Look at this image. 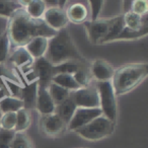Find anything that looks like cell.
<instances>
[{
  "label": "cell",
  "instance_id": "1",
  "mask_svg": "<svg viewBox=\"0 0 148 148\" xmlns=\"http://www.w3.org/2000/svg\"><path fill=\"white\" fill-rule=\"evenodd\" d=\"M6 34L11 45L15 48L25 47L36 37L52 38L56 32L51 29L43 19L32 18L25 11V8L17 10L8 19Z\"/></svg>",
  "mask_w": 148,
  "mask_h": 148
},
{
  "label": "cell",
  "instance_id": "2",
  "mask_svg": "<svg viewBox=\"0 0 148 148\" xmlns=\"http://www.w3.org/2000/svg\"><path fill=\"white\" fill-rule=\"evenodd\" d=\"M45 58L53 66L61 65L66 62L85 61L67 29L57 32L55 36L50 38Z\"/></svg>",
  "mask_w": 148,
  "mask_h": 148
},
{
  "label": "cell",
  "instance_id": "3",
  "mask_svg": "<svg viewBox=\"0 0 148 148\" xmlns=\"http://www.w3.org/2000/svg\"><path fill=\"white\" fill-rule=\"evenodd\" d=\"M147 75V63H129L118 67L111 80L116 95H123L133 90L145 80Z\"/></svg>",
  "mask_w": 148,
  "mask_h": 148
},
{
  "label": "cell",
  "instance_id": "4",
  "mask_svg": "<svg viewBox=\"0 0 148 148\" xmlns=\"http://www.w3.org/2000/svg\"><path fill=\"white\" fill-rule=\"evenodd\" d=\"M115 125L116 122L111 121L105 116H101L92 120L86 126L77 130L75 133L79 137L88 140V141H99L113 134L115 130Z\"/></svg>",
  "mask_w": 148,
  "mask_h": 148
},
{
  "label": "cell",
  "instance_id": "5",
  "mask_svg": "<svg viewBox=\"0 0 148 148\" xmlns=\"http://www.w3.org/2000/svg\"><path fill=\"white\" fill-rule=\"evenodd\" d=\"M97 88L99 97V109L101 110L103 116L116 122L118 117V101L112 82H97Z\"/></svg>",
  "mask_w": 148,
  "mask_h": 148
},
{
  "label": "cell",
  "instance_id": "6",
  "mask_svg": "<svg viewBox=\"0 0 148 148\" xmlns=\"http://www.w3.org/2000/svg\"><path fill=\"white\" fill-rule=\"evenodd\" d=\"M70 97L73 99L77 108L82 109H97L99 108V97L97 85H88L80 87L77 90L70 92Z\"/></svg>",
  "mask_w": 148,
  "mask_h": 148
},
{
  "label": "cell",
  "instance_id": "7",
  "mask_svg": "<svg viewBox=\"0 0 148 148\" xmlns=\"http://www.w3.org/2000/svg\"><path fill=\"white\" fill-rule=\"evenodd\" d=\"M112 21H113V17H108V18L99 17L95 21H87L86 23H84L89 42L93 45H101L109 32Z\"/></svg>",
  "mask_w": 148,
  "mask_h": 148
},
{
  "label": "cell",
  "instance_id": "8",
  "mask_svg": "<svg viewBox=\"0 0 148 148\" xmlns=\"http://www.w3.org/2000/svg\"><path fill=\"white\" fill-rule=\"evenodd\" d=\"M103 116L101 110L99 108L97 109H82V108H77L75 113H74L72 119L67 125L68 131L76 132L80 128L86 126L90 123L92 120Z\"/></svg>",
  "mask_w": 148,
  "mask_h": 148
},
{
  "label": "cell",
  "instance_id": "9",
  "mask_svg": "<svg viewBox=\"0 0 148 148\" xmlns=\"http://www.w3.org/2000/svg\"><path fill=\"white\" fill-rule=\"evenodd\" d=\"M42 133L48 137H59L67 130L66 123L55 113L51 115L42 116L40 121Z\"/></svg>",
  "mask_w": 148,
  "mask_h": 148
},
{
  "label": "cell",
  "instance_id": "10",
  "mask_svg": "<svg viewBox=\"0 0 148 148\" xmlns=\"http://www.w3.org/2000/svg\"><path fill=\"white\" fill-rule=\"evenodd\" d=\"M42 19L50 29L56 33L65 29L69 23L66 16L65 9L58 6H47Z\"/></svg>",
  "mask_w": 148,
  "mask_h": 148
},
{
  "label": "cell",
  "instance_id": "11",
  "mask_svg": "<svg viewBox=\"0 0 148 148\" xmlns=\"http://www.w3.org/2000/svg\"><path fill=\"white\" fill-rule=\"evenodd\" d=\"M6 62L16 69L19 68L23 72V74H27L33 70L35 60L29 55L25 47H18L10 52Z\"/></svg>",
  "mask_w": 148,
  "mask_h": 148
},
{
  "label": "cell",
  "instance_id": "12",
  "mask_svg": "<svg viewBox=\"0 0 148 148\" xmlns=\"http://www.w3.org/2000/svg\"><path fill=\"white\" fill-rule=\"evenodd\" d=\"M53 67L54 66L45 57L35 60L33 65V70L35 72L38 84H39L40 87L49 86V84L51 83L52 77L54 76Z\"/></svg>",
  "mask_w": 148,
  "mask_h": 148
},
{
  "label": "cell",
  "instance_id": "13",
  "mask_svg": "<svg viewBox=\"0 0 148 148\" xmlns=\"http://www.w3.org/2000/svg\"><path fill=\"white\" fill-rule=\"evenodd\" d=\"M91 78L95 79L97 82L111 81L115 73V68L108 61L103 59H95L89 64Z\"/></svg>",
  "mask_w": 148,
  "mask_h": 148
},
{
  "label": "cell",
  "instance_id": "14",
  "mask_svg": "<svg viewBox=\"0 0 148 148\" xmlns=\"http://www.w3.org/2000/svg\"><path fill=\"white\" fill-rule=\"evenodd\" d=\"M36 110L42 116L51 115L55 113L56 105L54 103L51 95L48 90V87H40L38 88L37 101H36Z\"/></svg>",
  "mask_w": 148,
  "mask_h": 148
},
{
  "label": "cell",
  "instance_id": "15",
  "mask_svg": "<svg viewBox=\"0 0 148 148\" xmlns=\"http://www.w3.org/2000/svg\"><path fill=\"white\" fill-rule=\"evenodd\" d=\"M65 12L68 21L75 23V25L84 23L88 21V8L86 7V5L81 2H75L70 4L67 8H65Z\"/></svg>",
  "mask_w": 148,
  "mask_h": 148
},
{
  "label": "cell",
  "instance_id": "16",
  "mask_svg": "<svg viewBox=\"0 0 148 148\" xmlns=\"http://www.w3.org/2000/svg\"><path fill=\"white\" fill-rule=\"evenodd\" d=\"M38 88L39 84L38 81L25 84L21 89V99L23 101V109L31 112L36 109V101H37Z\"/></svg>",
  "mask_w": 148,
  "mask_h": 148
},
{
  "label": "cell",
  "instance_id": "17",
  "mask_svg": "<svg viewBox=\"0 0 148 148\" xmlns=\"http://www.w3.org/2000/svg\"><path fill=\"white\" fill-rule=\"evenodd\" d=\"M48 43H49V38L36 37L31 40L25 46V48L29 52V55L33 57V59L37 60L42 57H45L48 49Z\"/></svg>",
  "mask_w": 148,
  "mask_h": 148
},
{
  "label": "cell",
  "instance_id": "18",
  "mask_svg": "<svg viewBox=\"0 0 148 148\" xmlns=\"http://www.w3.org/2000/svg\"><path fill=\"white\" fill-rule=\"evenodd\" d=\"M122 16H123L124 25H125L126 29H130V31H140L144 27L148 25L147 15L146 16H140V15L129 10L126 11Z\"/></svg>",
  "mask_w": 148,
  "mask_h": 148
},
{
  "label": "cell",
  "instance_id": "19",
  "mask_svg": "<svg viewBox=\"0 0 148 148\" xmlns=\"http://www.w3.org/2000/svg\"><path fill=\"white\" fill-rule=\"evenodd\" d=\"M25 11L35 19H42L47 9V3L43 0H31V1H21Z\"/></svg>",
  "mask_w": 148,
  "mask_h": 148
},
{
  "label": "cell",
  "instance_id": "20",
  "mask_svg": "<svg viewBox=\"0 0 148 148\" xmlns=\"http://www.w3.org/2000/svg\"><path fill=\"white\" fill-rule=\"evenodd\" d=\"M76 109H77V107L75 106V103H74L73 99L69 97L67 99H65V101H62L61 103L56 106L55 114L65 122L66 125H68V123H69L70 120L72 119V117H73Z\"/></svg>",
  "mask_w": 148,
  "mask_h": 148
},
{
  "label": "cell",
  "instance_id": "21",
  "mask_svg": "<svg viewBox=\"0 0 148 148\" xmlns=\"http://www.w3.org/2000/svg\"><path fill=\"white\" fill-rule=\"evenodd\" d=\"M0 79L1 80L10 81V82L15 83V84L19 85V86L25 85V83L23 82L21 76H19L18 72L16 71V68L12 67L7 62L0 63Z\"/></svg>",
  "mask_w": 148,
  "mask_h": 148
},
{
  "label": "cell",
  "instance_id": "22",
  "mask_svg": "<svg viewBox=\"0 0 148 148\" xmlns=\"http://www.w3.org/2000/svg\"><path fill=\"white\" fill-rule=\"evenodd\" d=\"M125 29L123 21V16L122 15H118V16H114L112 23L110 25L109 32H108L106 38L103 40L101 45H105L107 43H111V42H115L116 39L119 37V35L122 33V31Z\"/></svg>",
  "mask_w": 148,
  "mask_h": 148
},
{
  "label": "cell",
  "instance_id": "23",
  "mask_svg": "<svg viewBox=\"0 0 148 148\" xmlns=\"http://www.w3.org/2000/svg\"><path fill=\"white\" fill-rule=\"evenodd\" d=\"M51 82L55 83L57 85H60V86L64 87V88H66L69 91H74L80 88V86L77 84L76 81L74 80L73 76H72L71 74H67V73L55 74L52 77Z\"/></svg>",
  "mask_w": 148,
  "mask_h": 148
},
{
  "label": "cell",
  "instance_id": "24",
  "mask_svg": "<svg viewBox=\"0 0 148 148\" xmlns=\"http://www.w3.org/2000/svg\"><path fill=\"white\" fill-rule=\"evenodd\" d=\"M21 109H23V101L21 99L14 97H5L0 99V113H16Z\"/></svg>",
  "mask_w": 148,
  "mask_h": 148
},
{
  "label": "cell",
  "instance_id": "25",
  "mask_svg": "<svg viewBox=\"0 0 148 148\" xmlns=\"http://www.w3.org/2000/svg\"><path fill=\"white\" fill-rule=\"evenodd\" d=\"M25 8L21 1H12V0H0V16L10 18L17 10Z\"/></svg>",
  "mask_w": 148,
  "mask_h": 148
},
{
  "label": "cell",
  "instance_id": "26",
  "mask_svg": "<svg viewBox=\"0 0 148 148\" xmlns=\"http://www.w3.org/2000/svg\"><path fill=\"white\" fill-rule=\"evenodd\" d=\"M15 116H16V121H15L14 132L16 133L25 132L31 125V112L25 109H21L15 113Z\"/></svg>",
  "mask_w": 148,
  "mask_h": 148
},
{
  "label": "cell",
  "instance_id": "27",
  "mask_svg": "<svg viewBox=\"0 0 148 148\" xmlns=\"http://www.w3.org/2000/svg\"><path fill=\"white\" fill-rule=\"evenodd\" d=\"M48 90H49V93L51 95L52 99H53L54 103L56 106L61 103L62 101H64L65 99H67L68 97H70V92L71 91L67 90L64 87L60 86V85H57L55 83H50L49 86H48Z\"/></svg>",
  "mask_w": 148,
  "mask_h": 148
},
{
  "label": "cell",
  "instance_id": "28",
  "mask_svg": "<svg viewBox=\"0 0 148 148\" xmlns=\"http://www.w3.org/2000/svg\"><path fill=\"white\" fill-rule=\"evenodd\" d=\"M72 76L80 87H86L90 85L92 78H91L90 71H89V64L87 63L80 67Z\"/></svg>",
  "mask_w": 148,
  "mask_h": 148
},
{
  "label": "cell",
  "instance_id": "29",
  "mask_svg": "<svg viewBox=\"0 0 148 148\" xmlns=\"http://www.w3.org/2000/svg\"><path fill=\"white\" fill-rule=\"evenodd\" d=\"M148 34V25L144 27L140 31H130L128 29H124L116 41H132V40H138L141 38L146 37Z\"/></svg>",
  "mask_w": 148,
  "mask_h": 148
},
{
  "label": "cell",
  "instance_id": "30",
  "mask_svg": "<svg viewBox=\"0 0 148 148\" xmlns=\"http://www.w3.org/2000/svg\"><path fill=\"white\" fill-rule=\"evenodd\" d=\"M11 148H34L33 140L25 132H15L11 142Z\"/></svg>",
  "mask_w": 148,
  "mask_h": 148
},
{
  "label": "cell",
  "instance_id": "31",
  "mask_svg": "<svg viewBox=\"0 0 148 148\" xmlns=\"http://www.w3.org/2000/svg\"><path fill=\"white\" fill-rule=\"evenodd\" d=\"M11 51V43L6 32L0 34V63H4L8 59Z\"/></svg>",
  "mask_w": 148,
  "mask_h": 148
},
{
  "label": "cell",
  "instance_id": "32",
  "mask_svg": "<svg viewBox=\"0 0 148 148\" xmlns=\"http://www.w3.org/2000/svg\"><path fill=\"white\" fill-rule=\"evenodd\" d=\"M16 116L15 113H5L0 116V129L5 131H14Z\"/></svg>",
  "mask_w": 148,
  "mask_h": 148
},
{
  "label": "cell",
  "instance_id": "33",
  "mask_svg": "<svg viewBox=\"0 0 148 148\" xmlns=\"http://www.w3.org/2000/svg\"><path fill=\"white\" fill-rule=\"evenodd\" d=\"M103 4H105V1H103V0H90V1H88L89 21H95L97 18H99V14L103 10Z\"/></svg>",
  "mask_w": 148,
  "mask_h": 148
},
{
  "label": "cell",
  "instance_id": "34",
  "mask_svg": "<svg viewBox=\"0 0 148 148\" xmlns=\"http://www.w3.org/2000/svg\"><path fill=\"white\" fill-rule=\"evenodd\" d=\"M131 11L140 16H146L148 12V1L134 0L131 4Z\"/></svg>",
  "mask_w": 148,
  "mask_h": 148
},
{
  "label": "cell",
  "instance_id": "35",
  "mask_svg": "<svg viewBox=\"0 0 148 148\" xmlns=\"http://www.w3.org/2000/svg\"><path fill=\"white\" fill-rule=\"evenodd\" d=\"M14 131H5L0 129V148H11Z\"/></svg>",
  "mask_w": 148,
  "mask_h": 148
},
{
  "label": "cell",
  "instance_id": "36",
  "mask_svg": "<svg viewBox=\"0 0 148 148\" xmlns=\"http://www.w3.org/2000/svg\"><path fill=\"white\" fill-rule=\"evenodd\" d=\"M81 148H89V147H81Z\"/></svg>",
  "mask_w": 148,
  "mask_h": 148
},
{
  "label": "cell",
  "instance_id": "37",
  "mask_svg": "<svg viewBox=\"0 0 148 148\" xmlns=\"http://www.w3.org/2000/svg\"><path fill=\"white\" fill-rule=\"evenodd\" d=\"M0 116H1V113H0Z\"/></svg>",
  "mask_w": 148,
  "mask_h": 148
}]
</instances>
